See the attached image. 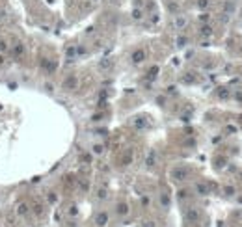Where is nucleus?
<instances>
[{
  "label": "nucleus",
  "instance_id": "nucleus-1",
  "mask_svg": "<svg viewBox=\"0 0 242 227\" xmlns=\"http://www.w3.org/2000/svg\"><path fill=\"white\" fill-rule=\"evenodd\" d=\"M172 177L175 179V181H184V179L188 177V170H186V168H175V170L172 171Z\"/></svg>",
  "mask_w": 242,
  "mask_h": 227
},
{
  "label": "nucleus",
  "instance_id": "nucleus-2",
  "mask_svg": "<svg viewBox=\"0 0 242 227\" xmlns=\"http://www.w3.org/2000/svg\"><path fill=\"white\" fill-rule=\"evenodd\" d=\"M95 224H97L99 227H104L106 224H108V214H106V212H99L97 216H95Z\"/></svg>",
  "mask_w": 242,
  "mask_h": 227
},
{
  "label": "nucleus",
  "instance_id": "nucleus-3",
  "mask_svg": "<svg viewBox=\"0 0 242 227\" xmlns=\"http://www.w3.org/2000/svg\"><path fill=\"white\" fill-rule=\"evenodd\" d=\"M186 220L197 222V220H199V210H197V209H190L188 212H186Z\"/></svg>",
  "mask_w": 242,
  "mask_h": 227
},
{
  "label": "nucleus",
  "instance_id": "nucleus-4",
  "mask_svg": "<svg viewBox=\"0 0 242 227\" xmlns=\"http://www.w3.org/2000/svg\"><path fill=\"white\" fill-rule=\"evenodd\" d=\"M144 58H145L144 50H136V52L132 54V61H134V64H140V61H144Z\"/></svg>",
  "mask_w": 242,
  "mask_h": 227
},
{
  "label": "nucleus",
  "instance_id": "nucleus-5",
  "mask_svg": "<svg viewBox=\"0 0 242 227\" xmlns=\"http://www.w3.org/2000/svg\"><path fill=\"white\" fill-rule=\"evenodd\" d=\"M17 214L19 216H26V214H28V205H26V203H21V205L17 207Z\"/></svg>",
  "mask_w": 242,
  "mask_h": 227
},
{
  "label": "nucleus",
  "instance_id": "nucleus-6",
  "mask_svg": "<svg viewBox=\"0 0 242 227\" xmlns=\"http://www.w3.org/2000/svg\"><path fill=\"white\" fill-rule=\"evenodd\" d=\"M127 212H129V205H125V203H119V205H117V214H119V216H125Z\"/></svg>",
  "mask_w": 242,
  "mask_h": 227
},
{
  "label": "nucleus",
  "instance_id": "nucleus-7",
  "mask_svg": "<svg viewBox=\"0 0 242 227\" xmlns=\"http://www.w3.org/2000/svg\"><path fill=\"white\" fill-rule=\"evenodd\" d=\"M77 86V80L75 78H69V80H65V88H75Z\"/></svg>",
  "mask_w": 242,
  "mask_h": 227
},
{
  "label": "nucleus",
  "instance_id": "nucleus-8",
  "mask_svg": "<svg viewBox=\"0 0 242 227\" xmlns=\"http://www.w3.org/2000/svg\"><path fill=\"white\" fill-rule=\"evenodd\" d=\"M34 212L37 214V216H41V214H43V207H41V205H35V207H34Z\"/></svg>",
  "mask_w": 242,
  "mask_h": 227
},
{
  "label": "nucleus",
  "instance_id": "nucleus-9",
  "mask_svg": "<svg viewBox=\"0 0 242 227\" xmlns=\"http://www.w3.org/2000/svg\"><path fill=\"white\" fill-rule=\"evenodd\" d=\"M196 190L199 192V194H207V188H205L203 184H197V186H196Z\"/></svg>",
  "mask_w": 242,
  "mask_h": 227
},
{
  "label": "nucleus",
  "instance_id": "nucleus-10",
  "mask_svg": "<svg viewBox=\"0 0 242 227\" xmlns=\"http://www.w3.org/2000/svg\"><path fill=\"white\" fill-rule=\"evenodd\" d=\"M22 52V47L21 45H17V47H15V54H17V56H19V54H21Z\"/></svg>",
  "mask_w": 242,
  "mask_h": 227
},
{
  "label": "nucleus",
  "instance_id": "nucleus-11",
  "mask_svg": "<svg viewBox=\"0 0 242 227\" xmlns=\"http://www.w3.org/2000/svg\"><path fill=\"white\" fill-rule=\"evenodd\" d=\"M6 49H7V47H6V43H4V41H0V52H4Z\"/></svg>",
  "mask_w": 242,
  "mask_h": 227
},
{
  "label": "nucleus",
  "instance_id": "nucleus-12",
  "mask_svg": "<svg viewBox=\"0 0 242 227\" xmlns=\"http://www.w3.org/2000/svg\"><path fill=\"white\" fill-rule=\"evenodd\" d=\"M93 151H95V153H102V147H101V145H95Z\"/></svg>",
  "mask_w": 242,
  "mask_h": 227
},
{
  "label": "nucleus",
  "instance_id": "nucleus-13",
  "mask_svg": "<svg viewBox=\"0 0 242 227\" xmlns=\"http://www.w3.org/2000/svg\"><path fill=\"white\" fill-rule=\"evenodd\" d=\"M142 227H155V224H153V222H145V224L142 225Z\"/></svg>",
  "mask_w": 242,
  "mask_h": 227
},
{
  "label": "nucleus",
  "instance_id": "nucleus-14",
  "mask_svg": "<svg viewBox=\"0 0 242 227\" xmlns=\"http://www.w3.org/2000/svg\"><path fill=\"white\" fill-rule=\"evenodd\" d=\"M49 201H50V203H54V201H56V195L50 194V195H49Z\"/></svg>",
  "mask_w": 242,
  "mask_h": 227
}]
</instances>
